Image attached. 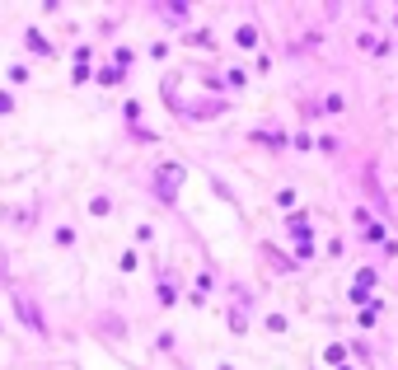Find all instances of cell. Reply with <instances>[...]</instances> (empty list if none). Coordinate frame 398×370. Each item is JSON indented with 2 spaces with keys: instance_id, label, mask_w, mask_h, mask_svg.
I'll list each match as a JSON object with an SVG mask.
<instances>
[{
  "instance_id": "cell-2",
  "label": "cell",
  "mask_w": 398,
  "mask_h": 370,
  "mask_svg": "<svg viewBox=\"0 0 398 370\" xmlns=\"http://www.w3.org/2000/svg\"><path fill=\"white\" fill-rule=\"evenodd\" d=\"M258 43V29H239V47H253Z\"/></svg>"
},
{
  "instance_id": "cell-3",
  "label": "cell",
  "mask_w": 398,
  "mask_h": 370,
  "mask_svg": "<svg viewBox=\"0 0 398 370\" xmlns=\"http://www.w3.org/2000/svg\"><path fill=\"white\" fill-rule=\"evenodd\" d=\"M15 108V104H10V94H0V113H10Z\"/></svg>"
},
{
  "instance_id": "cell-1",
  "label": "cell",
  "mask_w": 398,
  "mask_h": 370,
  "mask_svg": "<svg viewBox=\"0 0 398 370\" xmlns=\"http://www.w3.org/2000/svg\"><path fill=\"white\" fill-rule=\"evenodd\" d=\"M15 309H19V319H24V324H29L33 333H43V314L33 309V300H29V295H19V300H15Z\"/></svg>"
}]
</instances>
